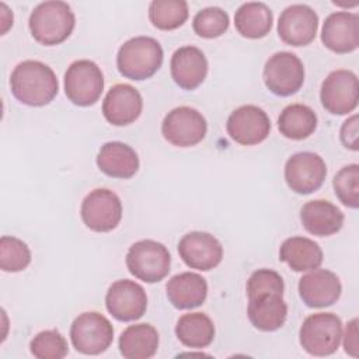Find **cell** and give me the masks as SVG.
I'll use <instances>...</instances> for the list:
<instances>
[{
  "label": "cell",
  "instance_id": "7a4b0ae2",
  "mask_svg": "<svg viewBox=\"0 0 359 359\" xmlns=\"http://www.w3.org/2000/svg\"><path fill=\"white\" fill-rule=\"evenodd\" d=\"M74 25L76 17L72 7L59 0L39 3L28 20L32 38L45 46L65 42L72 35Z\"/></svg>",
  "mask_w": 359,
  "mask_h": 359
},
{
  "label": "cell",
  "instance_id": "4dcf8cb0",
  "mask_svg": "<svg viewBox=\"0 0 359 359\" xmlns=\"http://www.w3.org/2000/svg\"><path fill=\"white\" fill-rule=\"evenodd\" d=\"M229 14L220 7H206L198 11L192 20L194 32L206 39L222 36L229 29Z\"/></svg>",
  "mask_w": 359,
  "mask_h": 359
},
{
  "label": "cell",
  "instance_id": "277c9868",
  "mask_svg": "<svg viewBox=\"0 0 359 359\" xmlns=\"http://www.w3.org/2000/svg\"><path fill=\"white\" fill-rule=\"evenodd\" d=\"M299 341L309 355H332L342 341V321L334 313L310 314L300 327Z\"/></svg>",
  "mask_w": 359,
  "mask_h": 359
},
{
  "label": "cell",
  "instance_id": "f546056e",
  "mask_svg": "<svg viewBox=\"0 0 359 359\" xmlns=\"http://www.w3.org/2000/svg\"><path fill=\"white\" fill-rule=\"evenodd\" d=\"M188 3L184 0H154L149 4V20L161 31H172L188 20Z\"/></svg>",
  "mask_w": 359,
  "mask_h": 359
},
{
  "label": "cell",
  "instance_id": "74e56055",
  "mask_svg": "<svg viewBox=\"0 0 359 359\" xmlns=\"http://www.w3.org/2000/svg\"><path fill=\"white\" fill-rule=\"evenodd\" d=\"M0 8H1V35H4L8 31V28L13 27V13L4 3L0 4Z\"/></svg>",
  "mask_w": 359,
  "mask_h": 359
},
{
  "label": "cell",
  "instance_id": "d4e9b609",
  "mask_svg": "<svg viewBox=\"0 0 359 359\" xmlns=\"http://www.w3.org/2000/svg\"><path fill=\"white\" fill-rule=\"evenodd\" d=\"M323 250L311 238L294 236L286 238L279 248V259L294 272H306L323 264Z\"/></svg>",
  "mask_w": 359,
  "mask_h": 359
},
{
  "label": "cell",
  "instance_id": "7c38bea8",
  "mask_svg": "<svg viewBox=\"0 0 359 359\" xmlns=\"http://www.w3.org/2000/svg\"><path fill=\"white\" fill-rule=\"evenodd\" d=\"M325 177V161L313 151L294 153L285 164V181L299 195H309L320 189Z\"/></svg>",
  "mask_w": 359,
  "mask_h": 359
},
{
  "label": "cell",
  "instance_id": "1f68e13d",
  "mask_svg": "<svg viewBox=\"0 0 359 359\" xmlns=\"http://www.w3.org/2000/svg\"><path fill=\"white\" fill-rule=\"evenodd\" d=\"M29 262L31 251L22 240L14 236H3L0 238V268L4 272L24 271Z\"/></svg>",
  "mask_w": 359,
  "mask_h": 359
},
{
  "label": "cell",
  "instance_id": "8992f818",
  "mask_svg": "<svg viewBox=\"0 0 359 359\" xmlns=\"http://www.w3.org/2000/svg\"><path fill=\"white\" fill-rule=\"evenodd\" d=\"M73 348L83 355H100L105 352L114 341V327L111 321L97 311L79 314L70 327Z\"/></svg>",
  "mask_w": 359,
  "mask_h": 359
},
{
  "label": "cell",
  "instance_id": "e575fe53",
  "mask_svg": "<svg viewBox=\"0 0 359 359\" xmlns=\"http://www.w3.org/2000/svg\"><path fill=\"white\" fill-rule=\"evenodd\" d=\"M247 296L248 299L258 297V296H265V294H280L283 296L285 290V283L282 276L268 268H261L254 271L248 280H247Z\"/></svg>",
  "mask_w": 359,
  "mask_h": 359
},
{
  "label": "cell",
  "instance_id": "8d00e7d4",
  "mask_svg": "<svg viewBox=\"0 0 359 359\" xmlns=\"http://www.w3.org/2000/svg\"><path fill=\"white\" fill-rule=\"evenodd\" d=\"M344 338V349L345 353L352 358H358V318H352L346 327L345 332H342Z\"/></svg>",
  "mask_w": 359,
  "mask_h": 359
},
{
  "label": "cell",
  "instance_id": "30bf717a",
  "mask_svg": "<svg viewBox=\"0 0 359 359\" xmlns=\"http://www.w3.org/2000/svg\"><path fill=\"white\" fill-rule=\"evenodd\" d=\"M80 215L90 230L107 233L118 227L122 219V202L114 191L97 188L83 199Z\"/></svg>",
  "mask_w": 359,
  "mask_h": 359
},
{
  "label": "cell",
  "instance_id": "e0dca14e",
  "mask_svg": "<svg viewBox=\"0 0 359 359\" xmlns=\"http://www.w3.org/2000/svg\"><path fill=\"white\" fill-rule=\"evenodd\" d=\"M342 293L339 278L328 269H311L299 280V294L311 309H323L338 302Z\"/></svg>",
  "mask_w": 359,
  "mask_h": 359
},
{
  "label": "cell",
  "instance_id": "7402d4cb",
  "mask_svg": "<svg viewBox=\"0 0 359 359\" xmlns=\"http://www.w3.org/2000/svg\"><path fill=\"white\" fill-rule=\"evenodd\" d=\"M168 302L178 310H191L203 304L208 296L206 279L195 272L174 275L165 285Z\"/></svg>",
  "mask_w": 359,
  "mask_h": 359
},
{
  "label": "cell",
  "instance_id": "ac0fdd59",
  "mask_svg": "<svg viewBox=\"0 0 359 359\" xmlns=\"http://www.w3.org/2000/svg\"><path fill=\"white\" fill-rule=\"evenodd\" d=\"M142 109L143 98L137 88L130 84L112 86L102 101V115L114 126L133 123L140 116Z\"/></svg>",
  "mask_w": 359,
  "mask_h": 359
},
{
  "label": "cell",
  "instance_id": "d590c367",
  "mask_svg": "<svg viewBox=\"0 0 359 359\" xmlns=\"http://www.w3.org/2000/svg\"><path fill=\"white\" fill-rule=\"evenodd\" d=\"M339 137L342 144L353 151H358L359 144H358V115L349 116L341 126L339 130Z\"/></svg>",
  "mask_w": 359,
  "mask_h": 359
},
{
  "label": "cell",
  "instance_id": "836d02e7",
  "mask_svg": "<svg viewBox=\"0 0 359 359\" xmlns=\"http://www.w3.org/2000/svg\"><path fill=\"white\" fill-rule=\"evenodd\" d=\"M31 353L38 359H62L69 353V345L57 330L38 332L29 344Z\"/></svg>",
  "mask_w": 359,
  "mask_h": 359
},
{
  "label": "cell",
  "instance_id": "9c48e42d",
  "mask_svg": "<svg viewBox=\"0 0 359 359\" xmlns=\"http://www.w3.org/2000/svg\"><path fill=\"white\" fill-rule=\"evenodd\" d=\"M208 132L205 116L195 108L177 107L161 122L164 139L177 147H191L202 142Z\"/></svg>",
  "mask_w": 359,
  "mask_h": 359
},
{
  "label": "cell",
  "instance_id": "603a6c76",
  "mask_svg": "<svg viewBox=\"0 0 359 359\" xmlns=\"http://www.w3.org/2000/svg\"><path fill=\"white\" fill-rule=\"evenodd\" d=\"M98 168L112 178H130L139 170L137 153L126 143L108 142L97 154Z\"/></svg>",
  "mask_w": 359,
  "mask_h": 359
},
{
  "label": "cell",
  "instance_id": "ffe728a7",
  "mask_svg": "<svg viewBox=\"0 0 359 359\" xmlns=\"http://www.w3.org/2000/svg\"><path fill=\"white\" fill-rule=\"evenodd\" d=\"M171 77L182 90L191 91L199 87L208 74V60L205 53L192 45L178 48L170 62Z\"/></svg>",
  "mask_w": 359,
  "mask_h": 359
},
{
  "label": "cell",
  "instance_id": "f1b7e54d",
  "mask_svg": "<svg viewBox=\"0 0 359 359\" xmlns=\"http://www.w3.org/2000/svg\"><path fill=\"white\" fill-rule=\"evenodd\" d=\"M317 128L316 112L304 104H290L285 107L278 118L280 135L292 140H303L314 133Z\"/></svg>",
  "mask_w": 359,
  "mask_h": 359
},
{
  "label": "cell",
  "instance_id": "ba28073f",
  "mask_svg": "<svg viewBox=\"0 0 359 359\" xmlns=\"http://www.w3.org/2000/svg\"><path fill=\"white\" fill-rule=\"evenodd\" d=\"M264 83L272 94L279 97L297 93L304 83L303 62L292 52L273 53L264 66Z\"/></svg>",
  "mask_w": 359,
  "mask_h": 359
},
{
  "label": "cell",
  "instance_id": "2e32d148",
  "mask_svg": "<svg viewBox=\"0 0 359 359\" xmlns=\"http://www.w3.org/2000/svg\"><path fill=\"white\" fill-rule=\"evenodd\" d=\"M178 254L191 269L210 271L222 262L223 247L210 233L191 231L180 240Z\"/></svg>",
  "mask_w": 359,
  "mask_h": 359
},
{
  "label": "cell",
  "instance_id": "d6a6232c",
  "mask_svg": "<svg viewBox=\"0 0 359 359\" xmlns=\"http://www.w3.org/2000/svg\"><path fill=\"white\" fill-rule=\"evenodd\" d=\"M332 187L339 202L351 209L359 206V165L348 164L342 167L332 180Z\"/></svg>",
  "mask_w": 359,
  "mask_h": 359
},
{
  "label": "cell",
  "instance_id": "5bb4252c",
  "mask_svg": "<svg viewBox=\"0 0 359 359\" xmlns=\"http://www.w3.org/2000/svg\"><path fill=\"white\" fill-rule=\"evenodd\" d=\"M105 307L118 321H135L143 317L147 310V294L135 280L119 279L108 287Z\"/></svg>",
  "mask_w": 359,
  "mask_h": 359
},
{
  "label": "cell",
  "instance_id": "d6986e66",
  "mask_svg": "<svg viewBox=\"0 0 359 359\" xmlns=\"http://www.w3.org/2000/svg\"><path fill=\"white\" fill-rule=\"evenodd\" d=\"M321 42L335 53H351L359 46V15L337 11L330 14L321 29Z\"/></svg>",
  "mask_w": 359,
  "mask_h": 359
},
{
  "label": "cell",
  "instance_id": "5b68a950",
  "mask_svg": "<svg viewBox=\"0 0 359 359\" xmlns=\"http://www.w3.org/2000/svg\"><path fill=\"white\" fill-rule=\"evenodd\" d=\"M128 271L146 283L163 280L171 266V255L167 247L156 240H139L126 252Z\"/></svg>",
  "mask_w": 359,
  "mask_h": 359
},
{
  "label": "cell",
  "instance_id": "52a82bcc",
  "mask_svg": "<svg viewBox=\"0 0 359 359\" xmlns=\"http://www.w3.org/2000/svg\"><path fill=\"white\" fill-rule=\"evenodd\" d=\"M104 91V74L88 59L74 60L65 73V94L79 107L94 105Z\"/></svg>",
  "mask_w": 359,
  "mask_h": 359
},
{
  "label": "cell",
  "instance_id": "4fadbf2b",
  "mask_svg": "<svg viewBox=\"0 0 359 359\" xmlns=\"http://www.w3.org/2000/svg\"><path fill=\"white\" fill-rule=\"evenodd\" d=\"M226 130L236 143L254 146L269 136L271 121L262 108L257 105H241L229 115Z\"/></svg>",
  "mask_w": 359,
  "mask_h": 359
},
{
  "label": "cell",
  "instance_id": "484cf974",
  "mask_svg": "<svg viewBox=\"0 0 359 359\" xmlns=\"http://www.w3.org/2000/svg\"><path fill=\"white\" fill-rule=\"evenodd\" d=\"M158 332L147 323L126 327L119 337V352L126 359H149L158 349Z\"/></svg>",
  "mask_w": 359,
  "mask_h": 359
},
{
  "label": "cell",
  "instance_id": "8fae6325",
  "mask_svg": "<svg viewBox=\"0 0 359 359\" xmlns=\"http://www.w3.org/2000/svg\"><path fill=\"white\" fill-rule=\"evenodd\" d=\"M320 100L332 115H346L356 109L359 101L358 76L346 69L331 72L321 84Z\"/></svg>",
  "mask_w": 359,
  "mask_h": 359
},
{
  "label": "cell",
  "instance_id": "4316f807",
  "mask_svg": "<svg viewBox=\"0 0 359 359\" xmlns=\"http://www.w3.org/2000/svg\"><path fill=\"white\" fill-rule=\"evenodd\" d=\"M272 10L261 1L244 3L234 14V27L237 32L250 39H259L268 35L272 28Z\"/></svg>",
  "mask_w": 359,
  "mask_h": 359
},
{
  "label": "cell",
  "instance_id": "83f0119b",
  "mask_svg": "<svg viewBox=\"0 0 359 359\" xmlns=\"http://www.w3.org/2000/svg\"><path fill=\"white\" fill-rule=\"evenodd\" d=\"M175 335L184 346L202 349L213 342L215 325L210 317L205 313H188L178 318Z\"/></svg>",
  "mask_w": 359,
  "mask_h": 359
},
{
  "label": "cell",
  "instance_id": "9a60e30c",
  "mask_svg": "<svg viewBox=\"0 0 359 359\" xmlns=\"http://www.w3.org/2000/svg\"><path fill=\"white\" fill-rule=\"evenodd\" d=\"M318 15L307 4L286 7L278 20V35L290 46H306L317 35Z\"/></svg>",
  "mask_w": 359,
  "mask_h": 359
},
{
  "label": "cell",
  "instance_id": "6da1fadb",
  "mask_svg": "<svg viewBox=\"0 0 359 359\" xmlns=\"http://www.w3.org/2000/svg\"><path fill=\"white\" fill-rule=\"evenodd\" d=\"M13 95L28 107H45L59 91L55 72L39 60L20 62L10 76Z\"/></svg>",
  "mask_w": 359,
  "mask_h": 359
},
{
  "label": "cell",
  "instance_id": "44dd1931",
  "mask_svg": "<svg viewBox=\"0 0 359 359\" xmlns=\"http://www.w3.org/2000/svg\"><path fill=\"white\" fill-rule=\"evenodd\" d=\"M344 213L325 199L309 201L300 210L304 230L313 236L327 237L338 233L344 226Z\"/></svg>",
  "mask_w": 359,
  "mask_h": 359
},
{
  "label": "cell",
  "instance_id": "cb8c5ba5",
  "mask_svg": "<svg viewBox=\"0 0 359 359\" xmlns=\"http://www.w3.org/2000/svg\"><path fill=\"white\" fill-rule=\"evenodd\" d=\"M247 316L250 323L259 331L272 332L279 330L287 317V304L280 294H265L248 299Z\"/></svg>",
  "mask_w": 359,
  "mask_h": 359
},
{
  "label": "cell",
  "instance_id": "3957f363",
  "mask_svg": "<svg viewBox=\"0 0 359 359\" xmlns=\"http://www.w3.org/2000/svg\"><path fill=\"white\" fill-rule=\"evenodd\" d=\"M163 48L151 36H135L121 45L116 55L119 73L135 81L150 79L163 65Z\"/></svg>",
  "mask_w": 359,
  "mask_h": 359
}]
</instances>
